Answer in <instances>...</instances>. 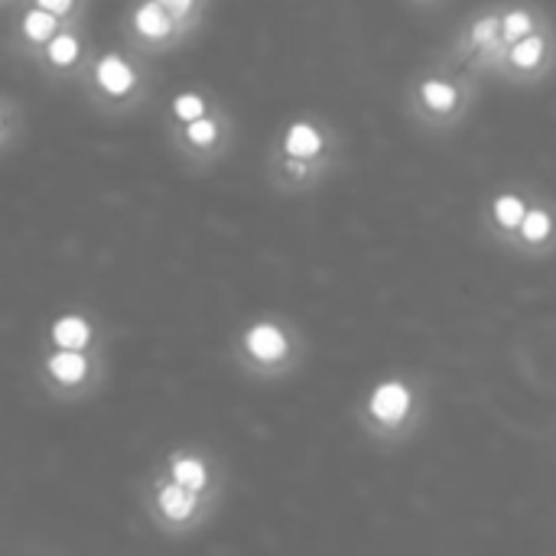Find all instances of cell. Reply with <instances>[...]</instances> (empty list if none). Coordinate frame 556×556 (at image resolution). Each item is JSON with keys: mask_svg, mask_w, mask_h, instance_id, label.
Wrapping results in <instances>:
<instances>
[{"mask_svg": "<svg viewBox=\"0 0 556 556\" xmlns=\"http://www.w3.org/2000/svg\"><path fill=\"white\" fill-rule=\"evenodd\" d=\"M430 381L414 371H388L355 404L362 437L378 450H397L424 433L430 420Z\"/></svg>", "mask_w": 556, "mask_h": 556, "instance_id": "cell-1", "label": "cell"}, {"mask_svg": "<svg viewBox=\"0 0 556 556\" xmlns=\"http://www.w3.org/2000/svg\"><path fill=\"white\" fill-rule=\"evenodd\" d=\"M476 75L446 55L427 62L404 88V111L424 134H450L466 124L476 108Z\"/></svg>", "mask_w": 556, "mask_h": 556, "instance_id": "cell-2", "label": "cell"}, {"mask_svg": "<svg viewBox=\"0 0 556 556\" xmlns=\"http://www.w3.org/2000/svg\"><path fill=\"white\" fill-rule=\"evenodd\" d=\"M309 352L306 332L290 316H257L235 342V362L244 375L261 381H280L303 368Z\"/></svg>", "mask_w": 556, "mask_h": 556, "instance_id": "cell-3", "label": "cell"}, {"mask_svg": "<svg viewBox=\"0 0 556 556\" xmlns=\"http://www.w3.org/2000/svg\"><path fill=\"white\" fill-rule=\"evenodd\" d=\"M505 49H508V39L502 29V3H485L466 16V23L456 29L443 55L469 68L476 78H482V75H495Z\"/></svg>", "mask_w": 556, "mask_h": 556, "instance_id": "cell-4", "label": "cell"}, {"mask_svg": "<svg viewBox=\"0 0 556 556\" xmlns=\"http://www.w3.org/2000/svg\"><path fill=\"white\" fill-rule=\"evenodd\" d=\"M270 153H283L293 160H306L329 176H336L345 163V137L326 114H296L277 134Z\"/></svg>", "mask_w": 556, "mask_h": 556, "instance_id": "cell-5", "label": "cell"}, {"mask_svg": "<svg viewBox=\"0 0 556 556\" xmlns=\"http://www.w3.org/2000/svg\"><path fill=\"white\" fill-rule=\"evenodd\" d=\"M556 72V20L551 16L547 23H541L534 33L508 42L495 78H502L511 88H534L541 81H547Z\"/></svg>", "mask_w": 556, "mask_h": 556, "instance_id": "cell-6", "label": "cell"}, {"mask_svg": "<svg viewBox=\"0 0 556 556\" xmlns=\"http://www.w3.org/2000/svg\"><path fill=\"white\" fill-rule=\"evenodd\" d=\"M505 254H515L521 261H547L556 254V192L534 189L531 208L518 231L502 244Z\"/></svg>", "mask_w": 556, "mask_h": 556, "instance_id": "cell-7", "label": "cell"}, {"mask_svg": "<svg viewBox=\"0 0 556 556\" xmlns=\"http://www.w3.org/2000/svg\"><path fill=\"white\" fill-rule=\"evenodd\" d=\"M534 189L538 186H531V182H505L485 195V202L479 205V228L495 248H502L518 231V225L525 222V215L531 208Z\"/></svg>", "mask_w": 556, "mask_h": 556, "instance_id": "cell-8", "label": "cell"}, {"mask_svg": "<svg viewBox=\"0 0 556 556\" xmlns=\"http://www.w3.org/2000/svg\"><path fill=\"white\" fill-rule=\"evenodd\" d=\"M231 134H235V124L228 114H222L218 108H212L208 114L189 121V124H179L176 127V143L192 156V160H215L228 150L231 143Z\"/></svg>", "mask_w": 556, "mask_h": 556, "instance_id": "cell-9", "label": "cell"}, {"mask_svg": "<svg viewBox=\"0 0 556 556\" xmlns=\"http://www.w3.org/2000/svg\"><path fill=\"white\" fill-rule=\"evenodd\" d=\"M212 502H215L212 495H199L166 476L153 492V515L166 528H192L212 511Z\"/></svg>", "mask_w": 556, "mask_h": 556, "instance_id": "cell-10", "label": "cell"}, {"mask_svg": "<svg viewBox=\"0 0 556 556\" xmlns=\"http://www.w3.org/2000/svg\"><path fill=\"white\" fill-rule=\"evenodd\" d=\"M130 29L147 46H169L179 36H186L179 20L160 0H140L130 13Z\"/></svg>", "mask_w": 556, "mask_h": 556, "instance_id": "cell-11", "label": "cell"}, {"mask_svg": "<svg viewBox=\"0 0 556 556\" xmlns=\"http://www.w3.org/2000/svg\"><path fill=\"white\" fill-rule=\"evenodd\" d=\"M166 476L199 495H212L215 498V485H218V476H215V466L208 456L202 453H176L169 456V466H166Z\"/></svg>", "mask_w": 556, "mask_h": 556, "instance_id": "cell-12", "label": "cell"}, {"mask_svg": "<svg viewBox=\"0 0 556 556\" xmlns=\"http://www.w3.org/2000/svg\"><path fill=\"white\" fill-rule=\"evenodd\" d=\"M94 88L108 98H127L137 91V72L124 55L108 52L94 62Z\"/></svg>", "mask_w": 556, "mask_h": 556, "instance_id": "cell-13", "label": "cell"}, {"mask_svg": "<svg viewBox=\"0 0 556 556\" xmlns=\"http://www.w3.org/2000/svg\"><path fill=\"white\" fill-rule=\"evenodd\" d=\"M42 368H46V378L59 388H81L91 375V362L85 349H55L46 355Z\"/></svg>", "mask_w": 556, "mask_h": 556, "instance_id": "cell-14", "label": "cell"}, {"mask_svg": "<svg viewBox=\"0 0 556 556\" xmlns=\"http://www.w3.org/2000/svg\"><path fill=\"white\" fill-rule=\"evenodd\" d=\"M547 20H551V10H544L538 0H502V29L508 42L534 33Z\"/></svg>", "mask_w": 556, "mask_h": 556, "instance_id": "cell-15", "label": "cell"}, {"mask_svg": "<svg viewBox=\"0 0 556 556\" xmlns=\"http://www.w3.org/2000/svg\"><path fill=\"white\" fill-rule=\"evenodd\" d=\"M91 339H94V329H91V323H88L85 316H78V313L59 316V319L52 323V329H49V342H52L55 349H85Z\"/></svg>", "mask_w": 556, "mask_h": 556, "instance_id": "cell-16", "label": "cell"}, {"mask_svg": "<svg viewBox=\"0 0 556 556\" xmlns=\"http://www.w3.org/2000/svg\"><path fill=\"white\" fill-rule=\"evenodd\" d=\"M59 29H62V16H55V13H49V10H42V7L26 10L23 20H20V36H23L33 49H42Z\"/></svg>", "mask_w": 556, "mask_h": 556, "instance_id": "cell-17", "label": "cell"}, {"mask_svg": "<svg viewBox=\"0 0 556 556\" xmlns=\"http://www.w3.org/2000/svg\"><path fill=\"white\" fill-rule=\"evenodd\" d=\"M42 59H46L52 68H59V72L78 65V59H81V36H78L75 29H59V33L42 46Z\"/></svg>", "mask_w": 556, "mask_h": 556, "instance_id": "cell-18", "label": "cell"}, {"mask_svg": "<svg viewBox=\"0 0 556 556\" xmlns=\"http://www.w3.org/2000/svg\"><path fill=\"white\" fill-rule=\"evenodd\" d=\"M212 108H215V104H212L205 94H199V91H182V94H176V98L169 101V114H173L176 124H189V121L208 114Z\"/></svg>", "mask_w": 556, "mask_h": 556, "instance_id": "cell-19", "label": "cell"}, {"mask_svg": "<svg viewBox=\"0 0 556 556\" xmlns=\"http://www.w3.org/2000/svg\"><path fill=\"white\" fill-rule=\"evenodd\" d=\"M176 20H179V26L189 33L199 20H202V13H205V0H160Z\"/></svg>", "mask_w": 556, "mask_h": 556, "instance_id": "cell-20", "label": "cell"}, {"mask_svg": "<svg viewBox=\"0 0 556 556\" xmlns=\"http://www.w3.org/2000/svg\"><path fill=\"white\" fill-rule=\"evenodd\" d=\"M75 3L78 0H36V7H42V10H49V13H55V16H72V10H75Z\"/></svg>", "mask_w": 556, "mask_h": 556, "instance_id": "cell-21", "label": "cell"}, {"mask_svg": "<svg viewBox=\"0 0 556 556\" xmlns=\"http://www.w3.org/2000/svg\"><path fill=\"white\" fill-rule=\"evenodd\" d=\"M404 3H410V7H427V10H430V7H440L443 0H404Z\"/></svg>", "mask_w": 556, "mask_h": 556, "instance_id": "cell-22", "label": "cell"}, {"mask_svg": "<svg viewBox=\"0 0 556 556\" xmlns=\"http://www.w3.org/2000/svg\"><path fill=\"white\" fill-rule=\"evenodd\" d=\"M3 124H7V114H3V108H0V134H3Z\"/></svg>", "mask_w": 556, "mask_h": 556, "instance_id": "cell-23", "label": "cell"}]
</instances>
